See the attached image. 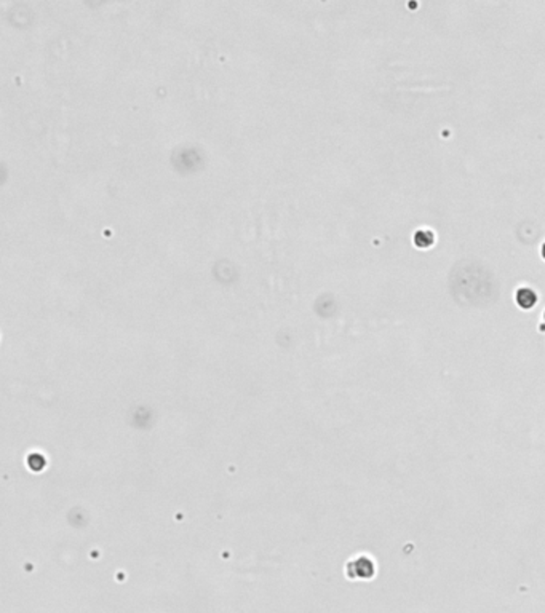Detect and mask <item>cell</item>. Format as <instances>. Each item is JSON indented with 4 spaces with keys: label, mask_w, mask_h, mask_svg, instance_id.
<instances>
[{
    "label": "cell",
    "mask_w": 545,
    "mask_h": 613,
    "mask_svg": "<svg viewBox=\"0 0 545 613\" xmlns=\"http://www.w3.org/2000/svg\"><path fill=\"white\" fill-rule=\"evenodd\" d=\"M540 253H542V257L545 259V243L542 244V247H540Z\"/></svg>",
    "instance_id": "obj_4"
},
{
    "label": "cell",
    "mask_w": 545,
    "mask_h": 613,
    "mask_svg": "<svg viewBox=\"0 0 545 613\" xmlns=\"http://www.w3.org/2000/svg\"><path fill=\"white\" fill-rule=\"evenodd\" d=\"M515 300H517V303L521 306L523 310H529V309H533V306L536 305V302H537V294L534 293L533 289H529V288H521V289L517 291V296H515Z\"/></svg>",
    "instance_id": "obj_2"
},
{
    "label": "cell",
    "mask_w": 545,
    "mask_h": 613,
    "mask_svg": "<svg viewBox=\"0 0 545 613\" xmlns=\"http://www.w3.org/2000/svg\"><path fill=\"white\" fill-rule=\"evenodd\" d=\"M543 319H545V315H543Z\"/></svg>",
    "instance_id": "obj_5"
},
{
    "label": "cell",
    "mask_w": 545,
    "mask_h": 613,
    "mask_svg": "<svg viewBox=\"0 0 545 613\" xmlns=\"http://www.w3.org/2000/svg\"><path fill=\"white\" fill-rule=\"evenodd\" d=\"M433 241H435V237H433V233L430 230H424L422 228V230H417L414 233V244L419 246V247H429V246L433 244Z\"/></svg>",
    "instance_id": "obj_3"
},
{
    "label": "cell",
    "mask_w": 545,
    "mask_h": 613,
    "mask_svg": "<svg viewBox=\"0 0 545 613\" xmlns=\"http://www.w3.org/2000/svg\"><path fill=\"white\" fill-rule=\"evenodd\" d=\"M374 573V564L371 559L360 556L357 559L350 561L349 564V577L353 578H371Z\"/></svg>",
    "instance_id": "obj_1"
}]
</instances>
